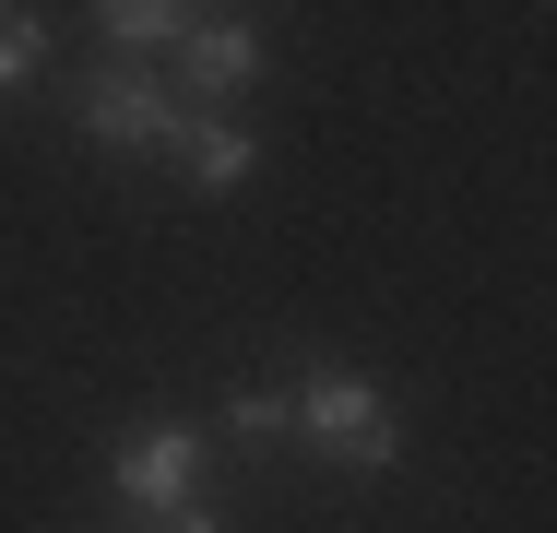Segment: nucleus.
Listing matches in <instances>:
<instances>
[{
  "label": "nucleus",
  "mask_w": 557,
  "mask_h": 533,
  "mask_svg": "<svg viewBox=\"0 0 557 533\" xmlns=\"http://www.w3.org/2000/svg\"><path fill=\"white\" fill-rule=\"evenodd\" d=\"M285 426H297L333 474H392V462H404V416H392V392L356 380V368H309V380L285 392Z\"/></svg>",
  "instance_id": "f257e3e1"
},
{
  "label": "nucleus",
  "mask_w": 557,
  "mask_h": 533,
  "mask_svg": "<svg viewBox=\"0 0 557 533\" xmlns=\"http://www.w3.org/2000/svg\"><path fill=\"white\" fill-rule=\"evenodd\" d=\"M202 426L190 416H143L131 438L108 450V498L131 510V522H178V510H202Z\"/></svg>",
  "instance_id": "f03ea898"
},
{
  "label": "nucleus",
  "mask_w": 557,
  "mask_h": 533,
  "mask_svg": "<svg viewBox=\"0 0 557 533\" xmlns=\"http://www.w3.org/2000/svg\"><path fill=\"white\" fill-rule=\"evenodd\" d=\"M72 119H84V142H108V154H166L190 107L166 96V72H154V60H108V72H84V84H72Z\"/></svg>",
  "instance_id": "7ed1b4c3"
},
{
  "label": "nucleus",
  "mask_w": 557,
  "mask_h": 533,
  "mask_svg": "<svg viewBox=\"0 0 557 533\" xmlns=\"http://www.w3.org/2000/svg\"><path fill=\"white\" fill-rule=\"evenodd\" d=\"M178 84H190V119H225V96L261 84V24L249 12H214V24H178Z\"/></svg>",
  "instance_id": "20e7f679"
},
{
  "label": "nucleus",
  "mask_w": 557,
  "mask_h": 533,
  "mask_svg": "<svg viewBox=\"0 0 557 533\" xmlns=\"http://www.w3.org/2000/svg\"><path fill=\"white\" fill-rule=\"evenodd\" d=\"M166 154H178V178H190L202 202H237V190L261 178V142H249L237 119H178V142H166Z\"/></svg>",
  "instance_id": "39448f33"
},
{
  "label": "nucleus",
  "mask_w": 557,
  "mask_h": 533,
  "mask_svg": "<svg viewBox=\"0 0 557 533\" xmlns=\"http://www.w3.org/2000/svg\"><path fill=\"white\" fill-rule=\"evenodd\" d=\"M96 24H108V48H119V60H154V48H178L190 0H96Z\"/></svg>",
  "instance_id": "423d86ee"
},
{
  "label": "nucleus",
  "mask_w": 557,
  "mask_h": 533,
  "mask_svg": "<svg viewBox=\"0 0 557 533\" xmlns=\"http://www.w3.org/2000/svg\"><path fill=\"white\" fill-rule=\"evenodd\" d=\"M48 72V12H24V0H0V96H24Z\"/></svg>",
  "instance_id": "0eeeda50"
},
{
  "label": "nucleus",
  "mask_w": 557,
  "mask_h": 533,
  "mask_svg": "<svg viewBox=\"0 0 557 533\" xmlns=\"http://www.w3.org/2000/svg\"><path fill=\"white\" fill-rule=\"evenodd\" d=\"M225 438H285V392H237L225 404Z\"/></svg>",
  "instance_id": "6e6552de"
},
{
  "label": "nucleus",
  "mask_w": 557,
  "mask_h": 533,
  "mask_svg": "<svg viewBox=\"0 0 557 533\" xmlns=\"http://www.w3.org/2000/svg\"><path fill=\"white\" fill-rule=\"evenodd\" d=\"M154 533H214V522H202V510H178V522H154Z\"/></svg>",
  "instance_id": "1a4fd4ad"
}]
</instances>
